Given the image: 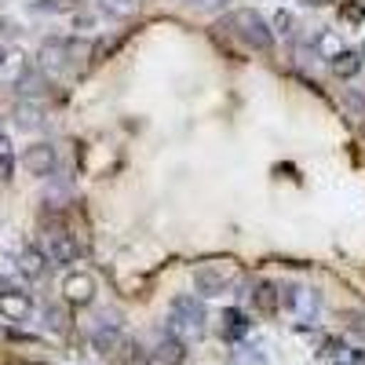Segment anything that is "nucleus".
<instances>
[{"label": "nucleus", "mask_w": 365, "mask_h": 365, "mask_svg": "<svg viewBox=\"0 0 365 365\" xmlns=\"http://www.w3.org/2000/svg\"><path fill=\"white\" fill-rule=\"evenodd\" d=\"M220 29H227L230 37H237L241 44L252 48V51H270L274 48V29L267 26V19L259 11H249V8L245 11H230Z\"/></svg>", "instance_id": "obj_1"}, {"label": "nucleus", "mask_w": 365, "mask_h": 365, "mask_svg": "<svg viewBox=\"0 0 365 365\" xmlns=\"http://www.w3.org/2000/svg\"><path fill=\"white\" fill-rule=\"evenodd\" d=\"M205 322H208V311H205V303L190 292H182L168 303V332L179 340H197L201 332H205Z\"/></svg>", "instance_id": "obj_2"}, {"label": "nucleus", "mask_w": 365, "mask_h": 365, "mask_svg": "<svg viewBox=\"0 0 365 365\" xmlns=\"http://www.w3.org/2000/svg\"><path fill=\"white\" fill-rule=\"evenodd\" d=\"M44 256L51 259V263H58V267H70V263H77V256H81V245H77V237L70 234V227H66V220L63 216H44Z\"/></svg>", "instance_id": "obj_3"}, {"label": "nucleus", "mask_w": 365, "mask_h": 365, "mask_svg": "<svg viewBox=\"0 0 365 365\" xmlns=\"http://www.w3.org/2000/svg\"><path fill=\"white\" fill-rule=\"evenodd\" d=\"M237 285V267L234 263H201L194 270V289L201 296H223Z\"/></svg>", "instance_id": "obj_4"}, {"label": "nucleus", "mask_w": 365, "mask_h": 365, "mask_svg": "<svg viewBox=\"0 0 365 365\" xmlns=\"http://www.w3.org/2000/svg\"><path fill=\"white\" fill-rule=\"evenodd\" d=\"M282 289V307L289 311V314H296L303 325H314V318H318V311H322V296L314 292V289H303V285H278Z\"/></svg>", "instance_id": "obj_5"}, {"label": "nucleus", "mask_w": 365, "mask_h": 365, "mask_svg": "<svg viewBox=\"0 0 365 365\" xmlns=\"http://www.w3.org/2000/svg\"><path fill=\"white\" fill-rule=\"evenodd\" d=\"M245 296H249V307L259 318H274V314L282 311V289L274 285V282H252Z\"/></svg>", "instance_id": "obj_6"}, {"label": "nucleus", "mask_w": 365, "mask_h": 365, "mask_svg": "<svg viewBox=\"0 0 365 365\" xmlns=\"http://www.w3.org/2000/svg\"><path fill=\"white\" fill-rule=\"evenodd\" d=\"M318 354L329 365H365V351L354 347V344H347V340H340V336H325L322 347H318Z\"/></svg>", "instance_id": "obj_7"}, {"label": "nucleus", "mask_w": 365, "mask_h": 365, "mask_svg": "<svg viewBox=\"0 0 365 365\" xmlns=\"http://www.w3.org/2000/svg\"><path fill=\"white\" fill-rule=\"evenodd\" d=\"M0 318L8 322H29L34 318V299L19 289H0Z\"/></svg>", "instance_id": "obj_8"}, {"label": "nucleus", "mask_w": 365, "mask_h": 365, "mask_svg": "<svg viewBox=\"0 0 365 365\" xmlns=\"http://www.w3.org/2000/svg\"><path fill=\"white\" fill-rule=\"evenodd\" d=\"M150 358H154V365H182L187 361V340L172 336V332L165 329L158 336V344H154V351H150Z\"/></svg>", "instance_id": "obj_9"}, {"label": "nucleus", "mask_w": 365, "mask_h": 365, "mask_svg": "<svg viewBox=\"0 0 365 365\" xmlns=\"http://www.w3.org/2000/svg\"><path fill=\"white\" fill-rule=\"evenodd\" d=\"M120 344H125V332H120V325L117 322H99L96 325V332H91V347H96V354H117L120 351Z\"/></svg>", "instance_id": "obj_10"}, {"label": "nucleus", "mask_w": 365, "mask_h": 365, "mask_svg": "<svg viewBox=\"0 0 365 365\" xmlns=\"http://www.w3.org/2000/svg\"><path fill=\"white\" fill-rule=\"evenodd\" d=\"M249 329H252V318L241 311V307H227V311L220 314V332H223V340H230V344L245 340Z\"/></svg>", "instance_id": "obj_11"}, {"label": "nucleus", "mask_w": 365, "mask_h": 365, "mask_svg": "<svg viewBox=\"0 0 365 365\" xmlns=\"http://www.w3.org/2000/svg\"><path fill=\"white\" fill-rule=\"evenodd\" d=\"M63 292H66V299H70V303L84 307V303H91V299H96V278H91V274H84V270H77V274H66Z\"/></svg>", "instance_id": "obj_12"}, {"label": "nucleus", "mask_w": 365, "mask_h": 365, "mask_svg": "<svg viewBox=\"0 0 365 365\" xmlns=\"http://www.w3.org/2000/svg\"><path fill=\"white\" fill-rule=\"evenodd\" d=\"M22 165L34 172V175H48V172H55V150H51L48 143L29 146L26 154H22Z\"/></svg>", "instance_id": "obj_13"}, {"label": "nucleus", "mask_w": 365, "mask_h": 365, "mask_svg": "<svg viewBox=\"0 0 365 365\" xmlns=\"http://www.w3.org/2000/svg\"><path fill=\"white\" fill-rule=\"evenodd\" d=\"M230 365H267V351L259 344H241L230 351Z\"/></svg>", "instance_id": "obj_14"}, {"label": "nucleus", "mask_w": 365, "mask_h": 365, "mask_svg": "<svg viewBox=\"0 0 365 365\" xmlns=\"http://www.w3.org/2000/svg\"><path fill=\"white\" fill-rule=\"evenodd\" d=\"M120 361H125V365H154V358H150V351L139 340H125V344H120Z\"/></svg>", "instance_id": "obj_15"}, {"label": "nucleus", "mask_w": 365, "mask_h": 365, "mask_svg": "<svg viewBox=\"0 0 365 365\" xmlns=\"http://www.w3.org/2000/svg\"><path fill=\"white\" fill-rule=\"evenodd\" d=\"M44 263H48V256H44V252H37V249H26V252H22L19 270L26 274V278H41V274H44Z\"/></svg>", "instance_id": "obj_16"}, {"label": "nucleus", "mask_w": 365, "mask_h": 365, "mask_svg": "<svg viewBox=\"0 0 365 365\" xmlns=\"http://www.w3.org/2000/svg\"><path fill=\"white\" fill-rule=\"evenodd\" d=\"M15 172V154H11V139L0 132V182H8Z\"/></svg>", "instance_id": "obj_17"}, {"label": "nucleus", "mask_w": 365, "mask_h": 365, "mask_svg": "<svg viewBox=\"0 0 365 365\" xmlns=\"http://www.w3.org/2000/svg\"><path fill=\"white\" fill-rule=\"evenodd\" d=\"M332 70H336L340 77H354V73L361 70V58H358L354 51H344V55H336V63H332Z\"/></svg>", "instance_id": "obj_18"}, {"label": "nucleus", "mask_w": 365, "mask_h": 365, "mask_svg": "<svg viewBox=\"0 0 365 365\" xmlns=\"http://www.w3.org/2000/svg\"><path fill=\"white\" fill-rule=\"evenodd\" d=\"M37 8H44V11H73L77 0H41Z\"/></svg>", "instance_id": "obj_19"}, {"label": "nucleus", "mask_w": 365, "mask_h": 365, "mask_svg": "<svg viewBox=\"0 0 365 365\" xmlns=\"http://www.w3.org/2000/svg\"><path fill=\"white\" fill-rule=\"evenodd\" d=\"M194 4H197V8H223L227 0H194Z\"/></svg>", "instance_id": "obj_20"}, {"label": "nucleus", "mask_w": 365, "mask_h": 365, "mask_svg": "<svg viewBox=\"0 0 365 365\" xmlns=\"http://www.w3.org/2000/svg\"><path fill=\"white\" fill-rule=\"evenodd\" d=\"M0 66H4V51H0Z\"/></svg>", "instance_id": "obj_21"}]
</instances>
